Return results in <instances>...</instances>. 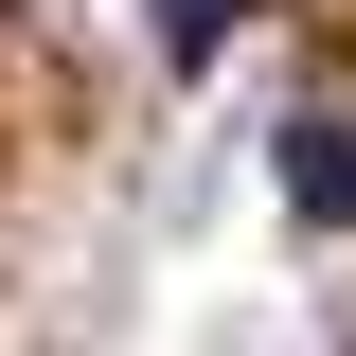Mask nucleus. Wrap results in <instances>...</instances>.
<instances>
[{"instance_id": "obj_1", "label": "nucleus", "mask_w": 356, "mask_h": 356, "mask_svg": "<svg viewBox=\"0 0 356 356\" xmlns=\"http://www.w3.org/2000/svg\"><path fill=\"white\" fill-rule=\"evenodd\" d=\"M285 214L356 232V107H303V125H285Z\"/></svg>"}, {"instance_id": "obj_2", "label": "nucleus", "mask_w": 356, "mask_h": 356, "mask_svg": "<svg viewBox=\"0 0 356 356\" xmlns=\"http://www.w3.org/2000/svg\"><path fill=\"white\" fill-rule=\"evenodd\" d=\"M143 18H161V54H178V72H196V54L232 36V0H143Z\"/></svg>"}]
</instances>
